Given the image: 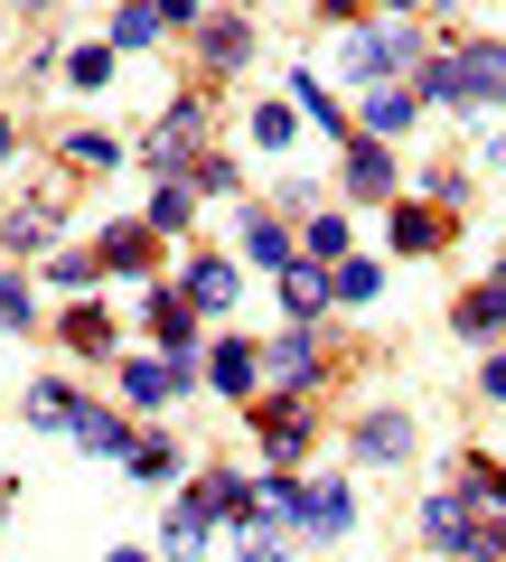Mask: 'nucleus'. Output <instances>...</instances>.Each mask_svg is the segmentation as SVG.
Returning a JSON list of instances; mask_svg holds the SVG:
<instances>
[{"mask_svg":"<svg viewBox=\"0 0 506 562\" xmlns=\"http://www.w3.org/2000/svg\"><path fill=\"white\" fill-rule=\"evenodd\" d=\"M347 179H357V188H385L394 160H385V150H347Z\"/></svg>","mask_w":506,"mask_h":562,"instance_id":"nucleus-14","label":"nucleus"},{"mask_svg":"<svg viewBox=\"0 0 506 562\" xmlns=\"http://www.w3.org/2000/svg\"><path fill=\"white\" fill-rule=\"evenodd\" d=\"M244 244H254V262H282V272H291V244H282L272 216H244Z\"/></svg>","mask_w":506,"mask_h":562,"instance_id":"nucleus-11","label":"nucleus"},{"mask_svg":"<svg viewBox=\"0 0 506 562\" xmlns=\"http://www.w3.org/2000/svg\"><path fill=\"white\" fill-rule=\"evenodd\" d=\"M76 413L85 403H66V384H38V394H29V422H47V431H76Z\"/></svg>","mask_w":506,"mask_h":562,"instance_id":"nucleus-9","label":"nucleus"},{"mask_svg":"<svg viewBox=\"0 0 506 562\" xmlns=\"http://www.w3.org/2000/svg\"><path fill=\"white\" fill-rule=\"evenodd\" d=\"M216 384L225 394H254V347H216Z\"/></svg>","mask_w":506,"mask_h":562,"instance_id":"nucleus-13","label":"nucleus"},{"mask_svg":"<svg viewBox=\"0 0 506 562\" xmlns=\"http://www.w3.org/2000/svg\"><path fill=\"white\" fill-rule=\"evenodd\" d=\"M76 441L85 450H132V431H122L113 413H76Z\"/></svg>","mask_w":506,"mask_h":562,"instance_id":"nucleus-12","label":"nucleus"},{"mask_svg":"<svg viewBox=\"0 0 506 562\" xmlns=\"http://www.w3.org/2000/svg\"><path fill=\"white\" fill-rule=\"evenodd\" d=\"M347 66H357V76H394V66H413V29H357V38H347Z\"/></svg>","mask_w":506,"mask_h":562,"instance_id":"nucleus-2","label":"nucleus"},{"mask_svg":"<svg viewBox=\"0 0 506 562\" xmlns=\"http://www.w3.org/2000/svg\"><path fill=\"white\" fill-rule=\"evenodd\" d=\"M423 525H431V543H441V553H487V525L469 516V497H431Z\"/></svg>","mask_w":506,"mask_h":562,"instance_id":"nucleus-1","label":"nucleus"},{"mask_svg":"<svg viewBox=\"0 0 506 562\" xmlns=\"http://www.w3.org/2000/svg\"><path fill=\"white\" fill-rule=\"evenodd\" d=\"M366 122H375V132H404V122H413V94H404V85H385V94H366Z\"/></svg>","mask_w":506,"mask_h":562,"instance_id":"nucleus-10","label":"nucleus"},{"mask_svg":"<svg viewBox=\"0 0 506 562\" xmlns=\"http://www.w3.org/2000/svg\"><path fill=\"white\" fill-rule=\"evenodd\" d=\"M150 225H188V188H179V179H169L160 198H150Z\"/></svg>","mask_w":506,"mask_h":562,"instance_id":"nucleus-20","label":"nucleus"},{"mask_svg":"<svg viewBox=\"0 0 506 562\" xmlns=\"http://www.w3.org/2000/svg\"><path fill=\"white\" fill-rule=\"evenodd\" d=\"M338 301H375V262H338Z\"/></svg>","mask_w":506,"mask_h":562,"instance_id":"nucleus-17","label":"nucleus"},{"mask_svg":"<svg viewBox=\"0 0 506 562\" xmlns=\"http://www.w3.org/2000/svg\"><path fill=\"white\" fill-rule=\"evenodd\" d=\"M460 94L469 103H506V47H469V57H460Z\"/></svg>","mask_w":506,"mask_h":562,"instance_id":"nucleus-3","label":"nucleus"},{"mask_svg":"<svg viewBox=\"0 0 506 562\" xmlns=\"http://www.w3.org/2000/svg\"><path fill=\"white\" fill-rule=\"evenodd\" d=\"M394 244H413V254H423V244H441V216H394Z\"/></svg>","mask_w":506,"mask_h":562,"instance_id":"nucleus-19","label":"nucleus"},{"mask_svg":"<svg viewBox=\"0 0 506 562\" xmlns=\"http://www.w3.org/2000/svg\"><path fill=\"white\" fill-rule=\"evenodd\" d=\"M282 301L301 310V319H310V310H328V272H310V262H291V272H282Z\"/></svg>","mask_w":506,"mask_h":562,"instance_id":"nucleus-7","label":"nucleus"},{"mask_svg":"<svg viewBox=\"0 0 506 562\" xmlns=\"http://www.w3.org/2000/svg\"><path fill=\"white\" fill-rule=\"evenodd\" d=\"M0 150H10V122H0Z\"/></svg>","mask_w":506,"mask_h":562,"instance_id":"nucleus-25","label":"nucleus"},{"mask_svg":"<svg viewBox=\"0 0 506 562\" xmlns=\"http://www.w3.org/2000/svg\"><path fill=\"white\" fill-rule=\"evenodd\" d=\"M198 543H206V516H198V506H179V516L160 525V553L169 562H198Z\"/></svg>","mask_w":506,"mask_h":562,"instance_id":"nucleus-6","label":"nucleus"},{"mask_svg":"<svg viewBox=\"0 0 506 562\" xmlns=\"http://www.w3.org/2000/svg\"><path fill=\"white\" fill-rule=\"evenodd\" d=\"M487 487H497V506H506V469H497V479H487Z\"/></svg>","mask_w":506,"mask_h":562,"instance_id":"nucleus-23","label":"nucleus"},{"mask_svg":"<svg viewBox=\"0 0 506 562\" xmlns=\"http://www.w3.org/2000/svg\"><path fill=\"white\" fill-rule=\"evenodd\" d=\"M103 562H142V553H103Z\"/></svg>","mask_w":506,"mask_h":562,"instance_id":"nucleus-24","label":"nucleus"},{"mask_svg":"<svg viewBox=\"0 0 506 562\" xmlns=\"http://www.w3.org/2000/svg\"><path fill=\"white\" fill-rule=\"evenodd\" d=\"M244 562H291V543H282V535H254V525H244Z\"/></svg>","mask_w":506,"mask_h":562,"instance_id":"nucleus-21","label":"nucleus"},{"mask_svg":"<svg viewBox=\"0 0 506 562\" xmlns=\"http://www.w3.org/2000/svg\"><path fill=\"white\" fill-rule=\"evenodd\" d=\"M272 375L301 384V375H310V338H272Z\"/></svg>","mask_w":506,"mask_h":562,"instance_id":"nucleus-16","label":"nucleus"},{"mask_svg":"<svg viewBox=\"0 0 506 562\" xmlns=\"http://www.w3.org/2000/svg\"><path fill=\"white\" fill-rule=\"evenodd\" d=\"M347 516H357L347 487H301V525H310V535H347Z\"/></svg>","mask_w":506,"mask_h":562,"instance_id":"nucleus-5","label":"nucleus"},{"mask_svg":"<svg viewBox=\"0 0 506 562\" xmlns=\"http://www.w3.org/2000/svg\"><path fill=\"white\" fill-rule=\"evenodd\" d=\"M29 319V291H20V281H0V328H20Z\"/></svg>","mask_w":506,"mask_h":562,"instance_id":"nucleus-22","label":"nucleus"},{"mask_svg":"<svg viewBox=\"0 0 506 562\" xmlns=\"http://www.w3.org/2000/svg\"><path fill=\"white\" fill-rule=\"evenodd\" d=\"M188 301H198V310H225V301H235V272H225V262H198V272H188Z\"/></svg>","mask_w":506,"mask_h":562,"instance_id":"nucleus-8","label":"nucleus"},{"mask_svg":"<svg viewBox=\"0 0 506 562\" xmlns=\"http://www.w3.org/2000/svg\"><path fill=\"white\" fill-rule=\"evenodd\" d=\"M357 450H366V460H404V450H413V422L404 413H366L357 422Z\"/></svg>","mask_w":506,"mask_h":562,"instance_id":"nucleus-4","label":"nucleus"},{"mask_svg":"<svg viewBox=\"0 0 506 562\" xmlns=\"http://www.w3.org/2000/svg\"><path fill=\"white\" fill-rule=\"evenodd\" d=\"M66 338H76V347H85V357H103V347H113V319H94V310H85V319H76V328H66Z\"/></svg>","mask_w":506,"mask_h":562,"instance_id":"nucleus-18","label":"nucleus"},{"mask_svg":"<svg viewBox=\"0 0 506 562\" xmlns=\"http://www.w3.org/2000/svg\"><path fill=\"white\" fill-rule=\"evenodd\" d=\"M57 235V216H47V206H20V216H10V244H47Z\"/></svg>","mask_w":506,"mask_h":562,"instance_id":"nucleus-15","label":"nucleus"}]
</instances>
